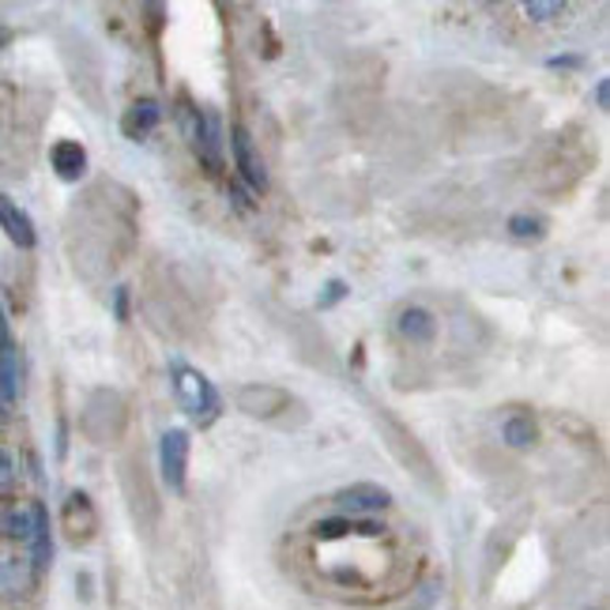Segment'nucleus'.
Wrapping results in <instances>:
<instances>
[{"label": "nucleus", "mask_w": 610, "mask_h": 610, "mask_svg": "<svg viewBox=\"0 0 610 610\" xmlns=\"http://www.w3.org/2000/svg\"><path fill=\"white\" fill-rule=\"evenodd\" d=\"M283 328H287L290 336V347H295V355L302 358L306 366H313V370H324V373H336V350H332L328 336L321 332V324L309 321L306 313H287L283 316Z\"/></svg>", "instance_id": "nucleus-9"}, {"label": "nucleus", "mask_w": 610, "mask_h": 610, "mask_svg": "<svg viewBox=\"0 0 610 610\" xmlns=\"http://www.w3.org/2000/svg\"><path fill=\"white\" fill-rule=\"evenodd\" d=\"M189 456H192V438L189 430H166L158 441V467L163 479L170 487V494H186L189 490Z\"/></svg>", "instance_id": "nucleus-11"}, {"label": "nucleus", "mask_w": 610, "mask_h": 610, "mask_svg": "<svg viewBox=\"0 0 610 610\" xmlns=\"http://www.w3.org/2000/svg\"><path fill=\"white\" fill-rule=\"evenodd\" d=\"M8 350H15V344H12V328H8L4 309H0V355H8Z\"/></svg>", "instance_id": "nucleus-31"}, {"label": "nucleus", "mask_w": 610, "mask_h": 610, "mask_svg": "<svg viewBox=\"0 0 610 610\" xmlns=\"http://www.w3.org/2000/svg\"><path fill=\"white\" fill-rule=\"evenodd\" d=\"M80 430L91 445L117 448L129 433V399L117 388H91L80 407Z\"/></svg>", "instance_id": "nucleus-6"}, {"label": "nucleus", "mask_w": 610, "mask_h": 610, "mask_svg": "<svg viewBox=\"0 0 610 610\" xmlns=\"http://www.w3.org/2000/svg\"><path fill=\"white\" fill-rule=\"evenodd\" d=\"M524 15L535 23H550L558 15H565V4H558V0H531V4H524Z\"/></svg>", "instance_id": "nucleus-27"}, {"label": "nucleus", "mask_w": 610, "mask_h": 610, "mask_svg": "<svg viewBox=\"0 0 610 610\" xmlns=\"http://www.w3.org/2000/svg\"><path fill=\"white\" fill-rule=\"evenodd\" d=\"M362 399H366V411H370V422L378 426V433H381L384 448L392 453V459H396V464L404 467L415 482H422L430 494H445L441 471H438V464H433L430 448L419 441V433H415L407 422H399L388 407L378 404V399H370V396H362Z\"/></svg>", "instance_id": "nucleus-2"}, {"label": "nucleus", "mask_w": 610, "mask_h": 610, "mask_svg": "<svg viewBox=\"0 0 610 610\" xmlns=\"http://www.w3.org/2000/svg\"><path fill=\"white\" fill-rule=\"evenodd\" d=\"M117 479H121V494L124 505H129V516L136 524V531L144 535L147 542L158 535V524H163V498H158L155 475L147 467L144 453H129L117 467Z\"/></svg>", "instance_id": "nucleus-3"}, {"label": "nucleus", "mask_w": 610, "mask_h": 610, "mask_svg": "<svg viewBox=\"0 0 610 610\" xmlns=\"http://www.w3.org/2000/svg\"><path fill=\"white\" fill-rule=\"evenodd\" d=\"M0 422H4V407H0Z\"/></svg>", "instance_id": "nucleus-34"}, {"label": "nucleus", "mask_w": 610, "mask_h": 610, "mask_svg": "<svg viewBox=\"0 0 610 610\" xmlns=\"http://www.w3.org/2000/svg\"><path fill=\"white\" fill-rule=\"evenodd\" d=\"M147 313L155 316V324L170 336H196V309H192L189 290L170 275V267H152L147 272V290H144Z\"/></svg>", "instance_id": "nucleus-4"}, {"label": "nucleus", "mask_w": 610, "mask_h": 610, "mask_svg": "<svg viewBox=\"0 0 610 610\" xmlns=\"http://www.w3.org/2000/svg\"><path fill=\"white\" fill-rule=\"evenodd\" d=\"M230 152H234V166H238L241 181H246L249 189H256V192H267L264 158L256 155V144H253V136H249V129L234 124V132H230Z\"/></svg>", "instance_id": "nucleus-15"}, {"label": "nucleus", "mask_w": 610, "mask_h": 610, "mask_svg": "<svg viewBox=\"0 0 610 610\" xmlns=\"http://www.w3.org/2000/svg\"><path fill=\"white\" fill-rule=\"evenodd\" d=\"M0 230H4L8 241H12V246H20V249H35V241H38L31 215L23 212V207L15 204V200L8 196L4 189H0Z\"/></svg>", "instance_id": "nucleus-18"}, {"label": "nucleus", "mask_w": 610, "mask_h": 610, "mask_svg": "<svg viewBox=\"0 0 610 610\" xmlns=\"http://www.w3.org/2000/svg\"><path fill=\"white\" fill-rule=\"evenodd\" d=\"M49 166H53V174L61 181H83V174H87V147L80 140H57L49 147Z\"/></svg>", "instance_id": "nucleus-19"}, {"label": "nucleus", "mask_w": 610, "mask_h": 610, "mask_svg": "<svg viewBox=\"0 0 610 610\" xmlns=\"http://www.w3.org/2000/svg\"><path fill=\"white\" fill-rule=\"evenodd\" d=\"M547 227L550 223L531 212H516V215H509V223H505L509 238H516V241H542L547 238Z\"/></svg>", "instance_id": "nucleus-24"}, {"label": "nucleus", "mask_w": 610, "mask_h": 610, "mask_svg": "<svg viewBox=\"0 0 610 610\" xmlns=\"http://www.w3.org/2000/svg\"><path fill=\"white\" fill-rule=\"evenodd\" d=\"M0 531L8 535V539H20V542H31V531H35V505L31 509H8L4 516H0Z\"/></svg>", "instance_id": "nucleus-25"}, {"label": "nucleus", "mask_w": 610, "mask_h": 610, "mask_svg": "<svg viewBox=\"0 0 610 610\" xmlns=\"http://www.w3.org/2000/svg\"><path fill=\"white\" fill-rule=\"evenodd\" d=\"M61 528H64V535H69L72 547H83V542L95 539V531H98V513H95V501L83 494V490H72V494L64 498Z\"/></svg>", "instance_id": "nucleus-13"}, {"label": "nucleus", "mask_w": 610, "mask_h": 610, "mask_svg": "<svg viewBox=\"0 0 610 610\" xmlns=\"http://www.w3.org/2000/svg\"><path fill=\"white\" fill-rule=\"evenodd\" d=\"M596 106H599V110H607V106H610V83L607 80L596 83Z\"/></svg>", "instance_id": "nucleus-32"}, {"label": "nucleus", "mask_w": 610, "mask_h": 610, "mask_svg": "<svg viewBox=\"0 0 610 610\" xmlns=\"http://www.w3.org/2000/svg\"><path fill=\"white\" fill-rule=\"evenodd\" d=\"M344 298H347V283H344V279H332L328 287H324V295H321V302H316V306H321V309H332L336 302H344Z\"/></svg>", "instance_id": "nucleus-28"}, {"label": "nucleus", "mask_w": 610, "mask_h": 610, "mask_svg": "<svg viewBox=\"0 0 610 610\" xmlns=\"http://www.w3.org/2000/svg\"><path fill=\"white\" fill-rule=\"evenodd\" d=\"M181 124H186L200 163H204L212 174H219L223 170V140H219V121H215V113L186 106V110H181Z\"/></svg>", "instance_id": "nucleus-10"}, {"label": "nucleus", "mask_w": 610, "mask_h": 610, "mask_svg": "<svg viewBox=\"0 0 610 610\" xmlns=\"http://www.w3.org/2000/svg\"><path fill=\"white\" fill-rule=\"evenodd\" d=\"M332 505L339 509V516H355V521H373L378 513L392 505V490L381 482H350V487L336 490Z\"/></svg>", "instance_id": "nucleus-12"}, {"label": "nucleus", "mask_w": 610, "mask_h": 610, "mask_svg": "<svg viewBox=\"0 0 610 610\" xmlns=\"http://www.w3.org/2000/svg\"><path fill=\"white\" fill-rule=\"evenodd\" d=\"M528 524V513H516L513 521H505V524H498L494 535H490V542H487V581H494V573L505 565V558L513 554V547H516V539H521V528Z\"/></svg>", "instance_id": "nucleus-17"}, {"label": "nucleus", "mask_w": 610, "mask_h": 610, "mask_svg": "<svg viewBox=\"0 0 610 610\" xmlns=\"http://www.w3.org/2000/svg\"><path fill=\"white\" fill-rule=\"evenodd\" d=\"M501 441L509 448H535L539 445V422L531 411H509L501 419Z\"/></svg>", "instance_id": "nucleus-21"}, {"label": "nucleus", "mask_w": 610, "mask_h": 610, "mask_svg": "<svg viewBox=\"0 0 610 610\" xmlns=\"http://www.w3.org/2000/svg\"><path fill=\"white\" fill-rule=\"evenodd\" d=\"M27 591V570L20 558L0 554V599H20Z\"/></svg>", "instance_id": "nucleus-23"}, {"label": "nucleus", "mask_w": 610, "mask_h": 610, "mask_svg": "<svg viewBox=\"0 0 610 610\" xmlns=\"http://www.w3.org/2000/svg\"><path fill=\"white\" fill-rule=\"evenodd\" d=\"M158 121H163V106H158L155 98H136L121 117V132L140 144V140H147L158 129Z\"/></svg>", "instance_id": "nucleus-20"}, {"label": "nucleus", "mask_w": 610, "mask_h": 610, "mask_svg": "<svg viewBox=\"0 0 610 610\" xmlns=\"http://www.w3.org/2000/svg\"><path fill=\"white\" fill-rule=\"evenodd\" d=\"M12 27H8V23H0V49H8V46H12Z\"/></svg>", "instance_id": "nucleus-33"}, {"label": "nucleus", "mask_w": 610, "mask_h": 610, "mask_svg": "<svg viewBox=\"0 0 610 610\" xmlns=\"http://www.w3.org/2000/svg\"><path fill=\"white\" fill-rule=\"evenodd\" d=\"M20 396V358L15 350L0 355V399H15Z\"/></svg>", "instance_id": "nucleus-26"}, {"label": "nucleus", "mask_w": 610, "mask_h": 610, "mask_svg": "<svg viewBox=\"0 0 610 610\" xmlns=\"http://www.w3.org/2000/svg\"><path fill=\"white\" fill-rule=\"evenodd\" d=\"M61 61L72 80V91H76L95 113H106V64H103V57H98V49L72 31V35L61 38Z\"/></svg>", "instance_id": "nucleus-7"}, {"label": "nucleus", "mask_w": 610, "mask_h": 610, "mask_svg": "<svg viewBox=\"0 0 610 610\" xmlns=\"http://www.w3.org/2000/svg\"><path fill=\"white\" fill-rule=\"evenodd\" d=\"M170 378H174V396H178L181 411H186L189 419H196L200 426L215 422V415H219V407H223L215 384L207 381L204 373L196 370V366L181 362V358H174Z\"/></svg>", "instance_id": "nucleus-8"}, {"label": "nucleus", "mask_w": 610, "mask_h": 610, "mask_svg": "<svg viewBox=\"0 0 610 610\" xmlns=\"http://www.w3.org/2000/svg\"><path fill=\"white\" fill-rule=\"evenodd\" d=\"M396 332L404 344L411 347H430L438 339V316L426 306H404L396 313Z\"/></svg>", "instance_id": "nucleus-16"}, {"label": "nucleus", "mask_w": 610, "mask_h": 610, "mask_svg": "<svg viewBox=\"0 0 610 610\" xmlns=\"http://www.w3.org/2000/svg\"><path fill=\"white\" fill-rule=\"evenodd\" d=\"M384 524L381 521H355V516H324L316 521L309 535L316 542H347V539H384Z\"/></svg>", "instance_id": "nucleus-14"}, {"label": "nucleus", "mask_w": 610, "mask_h": 610, "mask_svg": "<svg viewBox=\"0 0 610 610\" xmlns=\"http://www.w3.org/2000/svg\"><path fill=\"white\" fill-rule=\"evenodd\" d=\"M53 562V528H49V513L35 505V531H31V565L35 573H46Z\"/></svg>", "instance_id": "nucleus-22"}, {"label": "nucleus", "mask_w": 610, "mask_h": 610, "mask_svg": "<svg viewBox=\"0 0 610 610\" xmlns=\"http://www.w3.org/2000/svg\"><path fill=\"white\" fill-rule=\"evenodd\" d=\"M113 313H117V321H129V287H117L113 290Z\"/></svg>", "instance_id": "nucleus-30"}, {"label": "nucleus", "mask_w": 610, "mask_h": 610, "mask_svg": "<svg viewBox=\"0 0 610 610\" xmlns=\"http://www.w3.org/2000/svg\"><path fill=\"white\" fill-rule=\"evenodd\" d=\"M12 479H15V464H12V456L0 448V494H4L8 487H12Z\"/></svg>", "instance_id": "nucleus-29"}, {"label": "nucleus", "mask_w": 610, "mask_h": 610, "mask_svg": "<svg viewBox=\"0 0 610 610\" xmlns=\"http://www.w3.org/2000/svg\"><path fill=\"white\" fill-rule=\"evenodd\" d=\"M136 246V196L117 181L83 189L64 219V249L83 279L98 283L124 264Z\"/></svg>", "instance_id": "nucleus-1"}, {"label": "nucleus", "mask_w": 610, "mask_h": 610, "mask_svg": "<svg viewBox=\"0 0 610 610\" xmlns=\"http://www.w3.org/2000/svg\"><path fill=\"white\" fill-rule=\"evenodd\" d=\"M234 404L246 419L267 422V426H283V430H295L309 419V407L283 384H264V381H249L238 384L234 392Z\"/></svg>", "instance_id": "nucleus-5"}]
</instances>
